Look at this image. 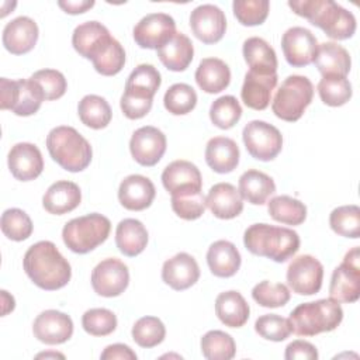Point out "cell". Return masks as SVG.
I'll return each mask as SVG.
<instances>
[{"label": "cell", "instance_id": "3957f363", "mask_svg": "<svg viewBox=\"0 0 360 360\" xmlns=\"http://www.w3.org/2000/svg\"><path fill=\"white\" fill-rule=\"evenodd\" d=\"M243 243L256 256L284 263L298 252L300 236L290 228L253 224L245 231Z\"/></svg>", "mask_w": 360, "mask_h": 360}, {"label": "cell", "instance_id": "8992f818", "mask_svg": "<svg viewBox=\"0 0 360 360\" xmlns=\"http://www.w3.org/2000/svg\"><path fill=\"white\" fill-rule=\"evenodd\" d=\"M110 231V219L101 214L91 212L66 222L62 229V239L68 249L84 255L105 242Z\"/></svg>", "mask_w": 360, "mask_h": 360}, {"label": "cell", "instance_id": "277c9868", "mask_svg": "<svg viewBox=\"0 0 360 360\" xmlns=\"http://www.w3.org/2000/svg\"><path fill=\"white\" fill-rule=\"evenodd\" d=\"M46 148L51 158L65 170L77 173L84 170L93 156L89 141L73 127L60 125L49 131Z\"/></svg>", "mask_w": 360, "mask_h": 360}, {"label": "cell", "instance_id": "7a4b0ae2", "mask_svg": "<svg viewBox=\"0 0 360 360\" xmlns=\"http://www.w3.org/2000/svg\"><path fill=\"white\" fill-rule=\"evenodd\" d=\"M290 8L312 25L321 28L332 39H347L356 32V18L352 11L332 0H294Z\"/></svg>", "mask_w": 360, "mask_h": 360}, {"label": "cell", "instance_id": "6da1fadb", "mask_svg": "<svg viewBox=\"0 0 360 360\" xmlns=\"http://www.w3.org/2000/svg\"><path fill=\"white\" fill-rule=\"evenodd\" d=\"M22 267L31 281L46 291L65 287L72 277L69 262L51 240H39L30 246L24 255Z\"/></svg>", "mask_w": 360, "mask_h": 360}, {"label": "cell", "instance_id": "681fc988", "mask_svg": "<svg viewBox=\"0 0 360 360\" xmlns=\"http://www.w3.org/2000/svg\"><path fill=\"white\" fill-rule=\"evenodd\" d=\"M232 8L236 20L242 25L253 27L266 21L270 3L267 0H235Z\"/></svg>", "mask_w": 360, "mask_h": 360}, {"label": "cell", "instance_id": "cb8c5ba5", "mask_svg": "<svg viewBox=\"0 0 360 360\" xmlns=\"http://www.w3.org/2000/svg\"><path fill=\"white\" fill-rule=\"evenodd\" d=\"M277 86V73H257L249 70L245 75L243 86L240 90L242 101L252 110L262 111L269 107L271 93Z\"/></svg>", "mask_w": 360, "mask_h": 360}, {"label": "cell", "instance_id": "f6af8a7d", "mask_svg": "<svg viewBox=\"0 0 360 360\" xmlns=\"http://www.w3.org/2000/svg\"><path fill=\"white\" fill-rule=\"evenodd\" d=\"M316 89L321 100L330 107H340L352 98V84L346 77H322Z\"/></svg>", "mask_w": 360, "mask_h": 360}, {"label": "cell", "instance_id": "d4e9b609", "mask_svg": "<svg viewBox=\"0 0 360 360\" xmlns=\"http://www.w3.org/2000/svg\"><path fill=\"white\" fill-rule=\"evenodd\" d=\"M207 207L219 219H232L243 211V198L231 183H217L214 184L207 197Z\"/></svg>", "mask_w": 360, "mask_h": 360}, {"label": "cell", "instance_id": "d6986e66", "mask_svg": "<svg viewBox=\"0 0 360 360\" xmlns=\"http://www.w3.org/2000/svg\"><path fill=\"white\" fill-rule=\"evenodd\" d=\"M7 163L11 174L20 181H31L44 170L42 153L34 143L20 142L11 146Z\"/></svg>", "mask_w": 360, "mask_h": 360}, {"label": "cell", "instance_id": "816d5d0a", "mask_svg": "<svg viewBox=\"0 0 360 360\" xmlns=\"http://www.w3.org/2000/svg\"><path fill=\"white\" fill-rule=\"evenodd\" d=\"M207 202L202 191L187 193L181 195H172V210L177 217L186 221H194L200 218L205 211Z\"/></svg>", "mask_w": 360, "mask_h": 360}, {"label": "cell", "instance_id": "ba28073f", "mask_svg": "<svg viewBox=\"0 0 360 360\" xmlns=\"http://www.w3.org/2000/svg\"><path fill=\"white\" fill-rule=\"evenodd\" d=\"M45 100L41 87L30 77L20 80L0 79V108L11 110L15 115L35 114Z\"/></svg>", "mask_w": 360, "mask_h": 360}, {"label": "cell", "instance_id": "ab89813d", "mask_svg": "<svg viewBox=\"0 0 360 360\" xmlns=\"http://www.w3.org/2000/svg\"><path fill=\"white\" fill-rule=\"evenodd\" d=\"M329 225L335 233L357 239L360 236V208L354 204L335 208L329 215Z\"/></svg>", "mask_w": 360, "mask_h": 360}, {"label": "cell", "instance_id": "8fae6325", "mask_svg": "<svg viewBox=\"0 0 360 360\" xmlns=\"http://www.w3.org/2000/svg\"><path fill=\"white\" fill-rule=\"evenodd\" d=\"M285 277L292 292L298 295H314L322 287L323 266L316 257L301 255L288 264Z\"/></svg>", "mask_w": 360, "mask_h": 360}, {"label": "cell", "instance_id": "7bdbcfd3", "mask_svg": "<svg viewBox=\"0 0 360 360\" xmlns=\"http://www.w3.org/2000/svg\"><path fill=\"white\" fill-rule=\"evenodd\" d=\"M242 117V107L236 97L222 96L212 101L210 107V118L212 124L221 129L232 128Z\"/></svg>", "mask_w": 360, "mask_h": 360}, {"label": "cell", "instance_id": "52a82bcc", "mask_svg": "<svg viewBox=\"0 0 360 360\" xmlns=\"http://www.w3.org/2000/svg\"><path fill=\"white\" fill-rule=\"evenodd\" d=\"M314 97V84L305 76H288L274 94L271 110L283 121H298Z\"/></svg>", "mask_w": 360, "mask_h": 360}, {"label": "cell", "instance_id": "db71d44e", "mask_svg": "<svg viewBox=\"0 0 360 360\" xmlns=\"http://www.w3.org/2000/svg\"><path fill=\"white\" fill-rule=\"evenodd\" d=\"M152 103V100H141L136 97H131L128 94H122L120 105L127 118L139 120L150 111Z\"/></svg>", "mask_w": 360, "mask_h": 360}, {"label": "cell", "instance_id": "f907efd6", "mask_svg": "<svg viewBox=\"0 0 360 360\" xmlns=\"http://www.w3.org/2000/svg\"><path fill=\"white\" fill-rule=\"evenodd\" d=\"M255 330L263 339L273 340V342H283L291 335L292 328L287 318H283L277 314H267L256 319Z\"/></svg>", "mask_w": 360, "mask_h": 360}, {"label": "cell", "instance_id": "d6a6232c", "mask_svg": "<svg viewBox=\"0 0 360 360\" xmlns=\"http://www.w3.org/2000/svg\"><path fill=\"white\" fill-rule=\"evenodd\" d=\"M162 79L159 70L153 65H138L127 79L124 94L141 100H152L160 87Z\"/></svg>", "mask_w": 360, "mask_h": 360}, {"label": "cell", "instance_id": "5b68a950", "mask_svg": "<svg viewBox=\"0 0 360 360\" xmlns=\"http://www.w3.org/2000/svg\"><path fill=\"white\" fill-rule=\"evenodd\" d=\"M343 319L340 302L332 298H322L314 302H304L295 307L288 321L292 332L298 336H315L336 329Z\"/></svg>", "mask_w": 360, "mask_h": 360}, {"label": "cell", "instance_id": "ffe728a7", "mask_svg": "<svg viewBox=\"0 0 360 360\" xmlns=\"http://www.w3.org/2000/svg\"><path fill=\"white\" fill-rule=\"evenodd\" d=\"M112 38L114 37L110 35L107 27H104L101 22L86 21L75 28L72 45L80 56L93 60L112 41Z\"/></svg>", "mask_w": 360, "mask_h": 360}, {"label": "cell", "instance_id": "e575fe53", "mask_svg": "<svg viewBox=\"0 0 360 360\" xmlns=\"http://www.w3.org/2000/svg\"><path fill=\"white\" fill-rule=\"evenodd\" d=\"M243 58L250 68L257 73H277V56L274 49L259 37H250L243 42Z\"/></svg>", "mask_w": 360, "mask_h": 360}, {"label": "cell", "instance_id": "d590c367", "mask_svg": "<svg viewBox=\"0 0 360 360\" xmlns=\"http://www.w3.org/2000/svg\"><path fill=\"white\" fill-rule=\"evenodd\" d=\"M239 193L243 200L253 205H262L276 191L274 180L259 170H246L239 177Z\"/></svg>", "mask_w": 360, "mask_h": 360}, {"label": "cell", "instance_id": "30bf717a", "mask_svg": "<svg viewBox=\"0 0 360 360\" xmlns=\"http://www.w3.org/2000/svg\"><path fill=\"white\" fill-rule=\"evenodd\" d=\"M360 252L359 246L349 250L340 266H338L330 277L329 295L338 302H356L360 297Z\"/></svg>", "mask_w": 360, "mask_h": 360}, {"label": "cell", "instance_id": "9c48e42d", "mask_svg": "<svg viewBox=\"0 0 360 360\" xmlns=\"http://www.w3.org/2000/svg\"><path fill=\"white\" fill-rule=\"evenodd\" d=\"M248 153L262 162L273 160L283 148V135L271 124L260 120L248 122L242 131Z\"/></svg>", "mask_w": 360, "mask_h": 360}, {"label": "cell", "instance_id": "ee69618b", "mask_svg": "<svg viewBox=\"0 0 360 360\" xmlns=\"http://www.w3.org/2000/svg\"><path fill=\"white\" fill-rule=\"evenodd\" d=\"M1 232L11 240L21 242L31 236L32 221L28 214L20 208H8L1 214Z\"/></svg>", "mask_w": 360, "mask_h": 360}, {"label": "cell", "instance_id": "f546056e", "mask_svg": "<svg viewBox=\"0 0 360 360\" xmlns=\"http://www.w3.org/2000/svg\"><path fill=\"white\" fill-rule=\"evenodd\" d=\"M240 253L229 240L214 242L207 252V263L211 273L217 277H232L240 267Z\"/></svg>", "mask_w": 360, "mask_h": 360}, {"label": "cell", "instance_id": "60d3db41", "mask_svg": "<svg viewBox=\"0 0 360 360\" xmlns=\"http://www.w3.org/2000/svg\"><path fill=\"white\" fill-rule=\"evenodd\" d=\"M163 104L170 114L184 115L194 110L197 104V93L190 84L176 83L166 90Z\"/></svg>", "mask_w": 360, "mask_h": 360}, {"label": "cell", "instance_id": "4dcf8cb0", "mask_svg": "<svg viewBox=\"0 0 360 360\" xmlns=\"http://www.w3.org/2000/svg\"><path fill=\"white\" fill-rule=\"evenodd\" d=\"M215 314L225 326L240 328L248 322L250 308L240 292L231 290L224 291L217 297Z\"/></svg>", "mask_w": 360, "mask_h": 360}, {"label": "cell", "instance_id": "e0dca14e", "mask_svg": "<svg viewBox=\"0 0 360 360\" xmlns=\"http://www.w3.org/2000/svg\"><path fill=\"white\" fill-rule=\"evenodd\" d=\"M162 183L170 195H181L201 191L202 177L194 163L180 159L165 167L162 173Z\"/></svg>", "mask_w": 360, "mask_h": 360}, {"label": "cell", "instance_id": "c3c4849f", "mask_svg": "<svg viewBox=\"0 0 360 360\" xmlns=\"http://www.w3.org/2000/svg\"><path fill=\"white\" fill-rule=\"evenodd\" d=\"M252 298L262 307L278 308L284 307L290 301V290L281 283L273 284L263 280L253 287Z\"/></svg>", "mask_w": 360, "mask_h": 360}, {"label": "cell", "instance_id": "7dc6e473", "mask_svg": "<svg viewBox=\"0 0 360 360\" xmlns=\"http://www.w3.org/2000/svg\"><path fill=\"white\" fill-rule=\"evenodd\" d=\"M83 329L91 336H107L117 328V316L107 308H91L82 316Z\"/></svg>", "mask_w": 360, "mask_h": 360}, {"label": "cell", "instance_id": "44dd1931", "mask_svg": "<svg viewBox=\"0 0 360 360\" xmlns=\"http://www.w3.org/2000/svg\"><path fill=\"white\" fill-rule=\"evenodd\" d=\"M200 278V267L188 253H177L167 259L162 267V280L176 291L194 285Z\"/></svg>", "mask_w": 360, "mask_h": 360}, {"label": "cell", "instance_id": "7402d4cb", "mask_svg": "<svg viewBox=\"0 0 360 360\" xmlns=\"http://www.w3.org/2000/svg\"><path fill=\"white\" fill-rule=\"evenodd\" d=\"M37 41L38 25L30 17H17L7 22L3 30V45L13 55L28 53L34 49Z\"/></svg>", "mask_w": 360, "mask_h": 360}, {"label": "cell", "instance_id": "f1b7e54d", "mask_svg": "<svg viewBox=\"0 0 360 360\" xmlns=\"http://www.w3.org/2000/svg\"><path fill=\"white\" fill-rule=\"evenodd\" d=\"M156 51L165 68L173 72L186 70L194 56V46L191 39L183 32L177 31L169 41H166Z\"/></svg>", "mask_w": 360, "mask_h": 360}, {"label": "cell", "instance_id": "4fadbf2b", "mask_svg": "<svg viewBox=\"0 0 360 360\" xmlns=\"http://www.w3.org/2000/svg\"><path fill=\"white\" fill-rule=\"evenodd\" d=\"M176 34L174 20L165 13H150L134 27V39L143 49H158Z\"/></svg>", "mask_w": 360, "mask_h": 360}, {"label": "cell", "instance_id": "11a10c76", "mask_svg": "<svg viewBox=\"0 0 360 360\" xmlns=\"http://www.w3.org/2000/svg\"><path fill=\"white\" fill-rule=\"evenodd\" d=\"M285 360H316L318 350L316 347L307 340H292L284 353Z\"/></svg>", "mask_w": 360, "mask_h": 360}, {"label": "cell", "instance_id": "b9f144b4", "mask_svg": "<svg viewBox=\"0 0 360 360\" xmlns=\"http://www.w3.org/2000/svg\"><path fill=\"white\" fill-rule=\"evenodd\" d=\"M134 342L145 349H150L163 342L166 336V328L163 322L156 316H142L132 326Z\"/></svg>", "mask_w": 360, "mask_h": 360}, {"label": "cell", "instance_id": "1f68e13d", "mask_svg": "<svg viewBox=\"0 0 360 360\" xmlns=\"http://www.w3.org/2000/svg\"><path fill=\"white\" fill-rule=\"evenodd\" d=\"M195 82L202 91L215 94L229 86L231 70L222 59L204 58L195 70Z\"/></svg>", "mask_w": 360, "mask_h": 360}, {"label": "cell", "instance_id": "74e56055", "mask_svg": "<svg viewBox=\"0 0 360 360\" xmlns=\"http://www.w3.org/2000/svg\"><path fill=\"white\" fill-rule=\"evenodd\" d=\"M270 217L285 225H301L307 218V207L290 195H277L267 202Z\"/></svg>", "mask_w": 360, "mask_h": 360}, {"label": "cell", "instance_id": "8d00e7d4", "mask_svg": "<svg viewBox=\"0 0 360 360\" xmlns=\"http://www.w3.org/2000/svg\"><path fill=\"white\" fill-rule=\"evenodd\" d=\"M77 114L80 121L93 129L105 128L112 117V111L107 100L97 94L84 96L77 105Z\"/></svg>", "mask_w": 360, "mask_h": 360}, {"label": "cell", "instance_id": "484cf974", "mask_svg": "<svg viewBox=\"0 0 360 360\" xmlns=\"http://www.w3.org/2000/svg\"><path fill=\"white\" fill-rule=\"evenodd\" d=\"M82 191L73 181L59 180L48 187L42 197L45 211L53 215H63L79 207Z\"/></svg>", "mask_w": 360, "mask_h": 360}, {"label": "cell", "instance_id": "836d02e7", "mask_svg": "<svg viewBox=\"0 0 360 360\" xmlns=\"http://www.w3.org/2000/svg\"><path fill=\"white\" fill-rule=\"evenodd\" d=\"M115 243L122 255L135 257L142 253L148 245V231L141 221L125 218L117 225Z\"/></svg>", "mask_w": 360, "mask_h": 360}, {"label": "cell", "instance_id": "9f6ffc18", "mask_svg": "<svg viewBox=\"0 0 360 360\" xmlns=\"http://www.w3.org/2000/svg\"><path fill=\"white\" fill-rule=\"evenodd\" d=\"M101 360H136L135 352L122 343H114L107 346L100 354Z\"/></svg>", "mask_w": 360, "mask_h": 360}, {"label": "cell", "instance_id": "ac0fdd59", "mask_svg": "<svg viewBox=\"0 0 360 360\" xmlns=\"http://www.w3.org/2000/svg\"><path fill=\"white\" fill-rule=\"evenodd\" d=\"M34 336L45 345H60L73 335V322L69 315L56 309L41 312L32 325Z\"/></svg>", "mask_w": 360, "mask_h": 360}, {"label": "cell", "instance_id": "83f0119b", "mask_svg": "<svg viewBox=\"0 0 360 360\" xmlns=\"http://www.w3.org/2000/svg\"><path fill=\"white\" fill-rule=\"evenodd\" d=\"M205 162L215 173H231L239 163L236 142L226 136L211 138L205 146Z\"/></svg>", "mask_w": 360, "mask_h": 360}, {"label": "cell", "instance_id": "9a60e30c", "mask_svg": "<svg viewBox=\"0 0 360 360\" xmlns=\"http://www.w3.org/2000/svg\"><path fill=\"white\" fill-rule=\"evenodd\" d=\"M166 136L156 127L138 128L129 141V150L132 158L141 166H155L166 152Z\"/></svg>", "mask_w": 360, "mask_h": 360}, {"label": "cell", "instance_id": "2e32d148", "mask_svg": "<svg viewBox=\"0 0 360 360\" xmlns=\"http://www.w3.org/2000/svg\"><path fill=\"white\" fill-rule=\"evenodd\" d=\"M193 34L204 44H215L222 39L226 30L224 11L214 4H201L190 14Z\"/></svg>", "mask_w": 360, "mask_h": 360}, {"label": "cell", "instance_id": "603a6c76", "mask_svg": "<svg viewBox=\"0 0 360 360\" xmlns=\"http://www.w3.org/2000/svg\"><path fill=\"white\" fill-rule=\"evenodd\" d=\"M156 195V190L150 179L142 174L127 176L118 188V200L121 205L129 211H142L150 207Z\"/></svg>", "mask_w": 360, "mask_h": 360}, {"label": "cell", "instance_id": "bcb514c9", "mask_svg": "<svg viewBox=\"0 0 360 360\" xmlns=\"http://www.w3.org/2000/svg\"><path fill=\"white\" fill-rule=\"evenodd\" d=\"M96 72L103 76H114L120 73L125 65V51L122 45L112 38V41L101 51V53L91 60Z\"/></svg>", "mask_w": 360, "mask_h": 360}, {"label": "cell", "instance_id": "5bb4252c", "mask_svg": "<svg viewBox=\"0 0 360 360\" xmlns=\"http://www.w3.org/2000/svg\"><path fill=\"white\" fill-rule=\"evenodd\" d=\"M318 45L315 35L304 27H291L281 38L284 58L292 68H304L312 63Z\"/></svg>", "mask_w": 360, "mask_h": 360}, {"label": "cell", "instance_id": "680465c9", "mask_svg": "<svg viewBox=\"0 0 360 360\" xmlns=\"http://www.w3.org/2000/svg\"><path fill=\"white\" fill-rule=\"evenodd\" d=\"M37 357H38V359H39V357H60V359H63L65 356L60 354V353H39Z\"/></svg>", "mask_w": 360, "mask_h": 360}, {"label": "cell", "instance_id": "7c38bea8", "mask_svg": "<svg viewBox=\"0 0 360 360\" xmlns=\"http://www.w3.org/2000/svg\"><path fill=\"white\" fill-rule=\"evenodd\" d=\"M128 284L129 271L120 259H104L91 271L93 290L101 297H118L127 290Z\"/></svg>", "mask_w": 360, "mask_h": 360}, {"label": "cell", "instance_id": "4316f807", "mask_svg": "<svg viewBox=\"0 0 360 360\" xmlns=\"http://www.w3.org/2000/svg\"><path fill=\"white\" fill-rule=\"evenodd\" d=\"M314 63L322 77H346L350 72L352 59L342 45L336 42H323L318 45Z\"/></svg>", "mask_w": 360, "mask_h": 360}, {"label": "cell", "instance_id": "f5cc1de1", "mask_svg": "<svg viewBox=\"0 0 360 360\" xmlns=\"http://www.w3.org/2000/svg\"><path fill=\"white\" fill-rule=\"evenodd\" d=\"M31 79L41 87L45 100H58L66 93L68 83L59 70L42 69L35 72Z\"/></svg>", "mask_w": 360, "mask_h": 360}, {"label": "cell", "instance_id": "6f0895ef", "mask_svg": "<svg viewBox=\"0 0 360 360\" xmlns=\"http://www.w3.org/2000/svg\"><path fill=\"white\" fill-rule=\"evenodd\" d=\"M58 6L68 14H82L94 6L93 0H68L58 1Z\"/></svg>", "mask_w": 360, "mask_h": 360}, {"label": "cell", "instance_id": "f35d334b", "mask_svg": "<svg viewBox=\"0 0 360 360\" xmlns=\"http://www.w3.org/2000/svg\"><path fill=\"white\" fill-rule=\"evenodd\" d=\"M201 353L208 360H231L235 357L236 345L229 333L210 330L201 338Z\"/></svg>", "mask_w": 360, "mask_h": 360}]
</instances>
